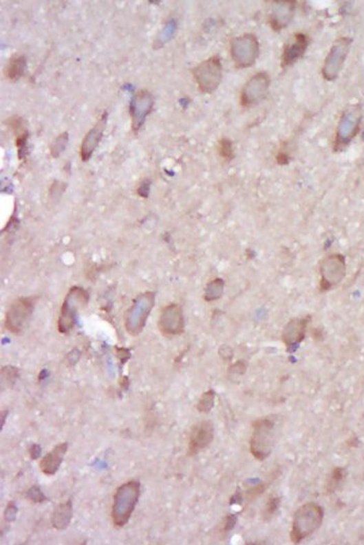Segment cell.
Returning <instances> with one entry per match:
<instances>
[{
	"label": "cell",
	"mask_w": 364,
	"mask_h": 545,
	"mask_svg": "<svg viewBox=\"0 0 364 545\" xmlns=\"http://www.w3.org/2000/svg\"><path fill=\"white\" fill-rule=\"evenodd\" d=\"M275 423L272 419H257L253 423L250 438V453L255 459L264 461L271 455L273 450Z\"/></svg>",
	"instance_id": "277c9868"
},
{
	"label": "cell",
	"mask_w": 364,
	"mask_h": 545,
	"mask_svg": "<svg viewBox=\"0 0 364 545\" xmlns=\"http://www.w3.org/2000/svg\"><path fill=\"white\" fill-rule=\"evenodd\" d=\"M159 329L164 335H180L184 331V316L182 307L171 304L163 309L159 319Z\"/></svg>",
	"instance_id": "8fae6325"
},
{
	"label": "cell",
	"mask_w": 364,
	"mask_h": 545,
	"mask_svg": "<svg viewBox=\"0 0 364 545\" xmlns=\"http://www.w3.org/2000/svg\"><path fill=\"white\" fill-rule=\"evenodd\" d=\"M153 98L147 91H138L131 104V115H133V129L138 131L144 123L147 115L152 111Z\"/></svg>",
	"instance_id": "2e32d148"
},
{
	"label": "cell",
	"mask_w": 364,
	"mask_h": 545,
	"mask_svg": "<svg viewBox=\"0 0 364 545\" xmlns=\"http://www.w3.org/2000/svg\"><path fill=\"white\" fill-rule=\"evenodd\" d=\"M346 258L339 253L328 255L319 263V291H330L340 284L346 276Z\"/></svg>",
	"instance_id": "5b68a950"
},
{
	"label": "cell",
	"mask_w": 364,
	"mask_h": 545,
	"mask_svg": "<svg viewBox=\"0 0 364 545\" xmlns=\"http://www.w3.org/2000/svg\"><path fill=\"white\" fill-rule=\"evenodd\" d=\"M70 518H72V504L69 501L65 504H61L55 510L52 518L53 525L55 528L63 529L69 523Z\"/></svg>",
	"instance_id": "ffe728a7"
},
{
	"label": "cell",
	"mask_w": 364,
	"mask_h": 545,
	"mask_svg": "<svg viewBox=\"0 0 364 545\" xmlns=\"http://www.w3.org/2000/svg\"><path fill=\"white\" fill-rule=\"evenodd\" d=\"M266 489H267V485H266V483H261V485H257V487H253V489H250V491H246V495H248V500L257 499L259 496H261V493H264V491H266Z\"/></svg>",
	"instance_id": "4316f807"
},
{
	"label": "cell",
	"mask_w": 364,
	"mask_h": 545,
	"mask_svg": "<svg viewBox=\"0 0 364 545\" xmlns=\"http://www.w3.org/2000/svg\"><path fill=\"white\" fill-rule=\"evenodd\" d=\"M272 14H270L269 23L274 31H280L290 23L295 8V1H276Z\"/></svg>",
	"instance_id": "e0dca14e"
},
{
	"label": "cell",
	"mask_w": 364,
	"mask_h": 545,
	"mask_svg": "<svg viewBox=\"0 0 364 545\" xmlns=\"http://www.w3.org/2000/svg\"><path fill=\"white\" fill-rule=\"evenodd\" d=\"M219 153L225 161L230 162L234 159V150L232 142L228 138H222L219 142Z\"/></svg>",
	"instance_id": "cb8c5ba5"
},
{
	"label": "cell",
	"mask_w": 364,
	"mask_h": 545,
	"mask_svg": "<svg viewBox=\"0 0 364 545\" xmlns=\"http://www.w3.org/2000/svg\"><path fill=\"white\" fill-rule=\"evenodd\" d=\"M67 142H69V133L65 132L61 134L51 146V155L54 157H58L67 148Z\"/></svg>",
	"instance_id": "603a6c76"
},
{
	"label": "cell",
	"mask_w": 364,
	"mask_h": 545,
	"mask_svg": "<svg viewBox=\"0 0 364 545\" xmlns=\"http://www.w3.org/2000/svg\"><path fill=\"white\" fill-rule=\"evenodd\" d=\"M215 393L214 391H208L202 396L201 400L197 404V410L200 412H208L214 406Z\"/></svg>",
	"instance_id": "d4e9b609"
},
{
	"label": "cell",
	"mask_w": 364,
	"mask_h": 545,
	"mask_svg": "<svg viewBox=\"0 0 364 545\" xmlns=\"http://www.w3.org/2000/svg\"><path fill=\"white\" fill-rule=\"evenodd\" d=\"M225 282L221 278L213 280L208 287H206L205 291V300L206 301H215V300L220 299L224 293Z\"/></svg>",
	"instance_id": "44dd1931"
},
{
	"label": "cell",
	"mask_w": 364,
	"mask_h": 545,
	"mask_svg": "<svg viewBox=\"0 0 364 545\" xmlns=\"http://www.w3.org/2000/svg\"><path fill=\"white\" fill-rule=\"evenodd\" d=\"M280 502L279 498H270L269 501L266 504L265 509H264L263 517L265 520L269 521L270 519L273 518L278 511L279 506H280Z\"/></svg>",
	"instance_id": "484cf974"
},
{
	"label": "cell",
	"mask_w": 364,
	"mask_h": 545,
	"mask_svg": "<svg viewBox=\"0 0 364 545\" xmlns=\"http://www.w3.org/2000/svg\"><path fill=\"white\" fill-rule=\"evenodd\" d=\"M214 438V427L210 421H202L193 425L189 434V453L195 455L206 449Z\"/></svg>",
	"instance_id": "4fadbf2b"
},
{
	"label": "cell",
	"mask_w": 364,
	"mask_h": 545,
	"mask_svg": "<svg viewBox=\"0 0 364 545\" xmlns=\"http://www.w3.org/2000/svg\"><path fill=\"white\" fill-rule=\"evenodd\" d=\"M276 161L280 166L288 165L289 162H290V157L285 151H280L277 155Z\"/></svg>",
	"instance_id": "f1b7e54d"
},
{
	"label": "cell",
	"mask_w": 364,
	"mask_h": 545,
	"mask_svg": "<svg viewBox=\"0 0 364 545\" xmlns=\"http://www.w3.org/2000/svg\"><path fill=\"white\" fill-rule=\"evenodd\" d=\"M308 37L306 34H295L283 49L282 59H281L282 68L288 67L299 60L308 50Z\"/></svg>",
	"instance_id": "5bb4252c"
},
{
	"label": "cell",
	"mask_w": 364,
	"mask_h": 545,
	"mask_svg": "<svg viewBox=\"0 0 364 545\" xmlns=\"http://www.w3.org/2000/svg\"><path fill=\"white\" fill-rule=\"evenodd\" d=\"M363 117V108L359 104L348 106L343 111L334 140L335 152H342L350 144L361 129Z\"/></svg>",
	"instance_id": "3957f363"
},
{
	"label": "cell",
	"mask_w": 364,
	"mask_h": 545,
	"mask_svg": "<svg viewBox=\"0 0 364 545\" xmlns=\"http://www.w3.org/2000/svg\"><path fill=\"white\" fill-rule=\"evenodd\" d=\"M34 305H35L34 298H21L17 300L6 313V328L14 334L22 332L29 323Z\"/></svg>",
	"instance_id": "9c48e42d"
},
{
	"label": "cell",
	"mask_w": 364,
	"mask_h": 545,
	"mask_svg": "<svg viewBox=\"0 0 364 545\" xmlns=\"http://www.w3.org/2000/svg\"><path fill=\"white\" fill-rule=\"evenodd\" d=\"M345 476H346V470H345L344 468H334L331 476H330V480L328 481V493H334V491L338 489V487H339L340 483L344 480Z\"/></svg>",
	"instance_id": "7402d4cb"
},
{
	"label": "cell",
	"mask_w": 364,
	"mask_h": 545,
	"mask_svg": "<svg viewBox=\"0 0 364 545\" xmlns=\"http://www.w3.org/2000/svg\"><path fill=\"white\" fill-rule=\"evenodd\" d=\"M140 495L138 481H129L117 489L112 504V521L117 527H123L129 522L137 506Z\"/></svg>",
	"instance_id": "7a4b0ae2"
},
{
	"label": "cell",
	"mask_w": 364,
	"mask_h": 545,
	"mask_svg": "<svg viewBox=\"0 0 364 545\" xmlns=\"http://www.w3.org/2000/svg\"><path fill=\"white\" fill-rule=\"evenodd\" d=\"M226 526H225V530H230L233 528L234 524H235V519L233 518V516L227 517L226 519Z\"/></svg>",
	"instance_id": "f546056e"
},
{
	"label": "cell",
	"mask_w": 364,
	"mask_h": 545,
	"mask_svg": "<svg viewBox=\"0 0 364 545\" xmlns=\"http://www.w3.org/2000/svg\"><path fill=\"white\" fill-rule=\"evenodd\" d=\"M193 78L203 93L216 91L222 80V65L218 56H213L193 69Z\"/></svg>",
	"instance_id": "52a82bcc"
},
{
	"label": "cell",
	"mask_w": 364,
	"mask_h": 545,
	"mask_svg": "<svg viewBox=\"0 0 364 545\" xmlns=\"http://www.w3.org/2000/svg\"><path fill=\"white\" fill-rule=\"evenodd\" d=\"M259 54V40L253 34H246L231 40V56L236 67H250L255 63Z\"/></svg>",
	"instance_id": "8992f818"
},
{
	"label": "cell",
	"mask_w": 364,
	"mask_h": 545,
	"mask_svg": "<svg viewBox=\"0 0 364 545\" xmlns=\"http://www.w3.org/2000/svg\"><path fill=\"white\" fill-rule=\"evenodd\" d=\"M270 78L267 72H259L246 82L242 91V106L251 108L266 99L269 91Z\"/></svg>",
	"instance_id": "30bf717a"
},
{
	"label": "cell",
	"mask_w": 364,
	"mask_h": 545,
	"mask_svg": "<svg viewBox=\"0 0 364 545\" xmlns=\"http://www.w3.org/2000/svg\"><path fill=\"white\" fill-rule=\"evenodd\" d=\"M323 509L316 502H308L298 508L293 517L291 542L300 544L314 533L323 524Z\"/></svg>",
	"instance_id": "6da1fadb"
},
{
	"label": "cell",
	"mask_w": 364,
	"mask_h": 545,
	"mask_svg": "<svg viewBox=\"0 0 364 545\" xmlns=\"http://www.w3.org/2000/svg\"><path fill=\"white\" fill-rule=\"evenodd\" d=\"M67 443H61L53 448L51 452L44 457L40 462V469L46 476H54L58 468L61 467L65 453L67 451Z\"/></svg>",
	"instance_id": "ac0fdd59"
},
{
	"label": "cell",
	"mask_w": 364,
	"mask_h": 545,
	"mask_svg": "<svg viewBox=\"0 0 364 545\" xmlns=\"http://www.w3.org/2000/svg\"><path fill=\"white\" fill-rule=\"evenodd\" d=\"M25 69H27V63H25V57L14 56L6 66V78L12 80H19L25 74Z\"/></svg>",
	"instance_id": "d6986e66"
},
{
	"label": "cell",
	"mask_w": 364,
	"mask_h": 545,
	"mask_svg": "<svg viewBox=\"0 0 364 545\" xmlns=\"http://www.w3.org/2000/svg\"><path fill=\"white\" fill-rule=\"evenodd\" d=\"M352 39L340 37L332 45L329 54L325 57L323 66V76L327 80H334L339 76L345 60L350 51Z\"/></svg>",
	"instance_id": "ba28073f"
},
{
	"label": "cell",
	"mask_w": 364,
	"mask_h": 545,
	"mask_svg": "<svg viewBox=\"0 0 364 545\" xmlns=\"http://www.w3.org/2000/svg\"><path fill=\"white\" fill-rule=\"evenodd\" d=\"M310 316L293 318L287 323L282 332V340L288 351L297 348L300 342H303L310 324Z\"/></svg>",
	"instance_id": "7c38bea8"
},
{
	"label": "cell",
	"mask_w": 364,
	"mask_h": 545,
	"mask_svg": "<svg viewBox=\"0 0 364 545\" xmlns=\"http://www.w3.org/2000/svg\"><path fill=\"white\" fill-rule=\"evenodd\" d=\"M229 371L231 374L235 375V376H242L246 371V362H238V363L230 368Z\"/></svg>",
	"instance_id": "83f0119b"
},
{
	"label": "cell",
	"mask_w": 364,
	"mask_h": 545,
	"mask_svg": "<svg viewBox=\"0 0 364 545\" xmlns=\"http://www.w3.org/2000/svg\"><path fill=\"white\" fill-rule=\"evenodd\" d=\"M107 112H104L96 123L95 126L85 136L82 142V148H81V157H82L83 161H88L91 155H93L94 151L97 148L98 144L103 136L104 129H105L106 123H107Z\"/></svg>",
	"instance_id": "9a60e30c"
}]
</instances>
